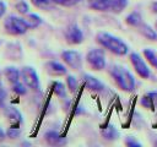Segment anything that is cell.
I'll return each instance as SVG.
<instances>
[{
	"mask_svg": "<svg viewBox=\"0 0 157 147\" xmlns=\"http://www.w3.org/2000/svg\"><path fill=\"white\" fill-rule=\"evenodd\" d=\"M44 137H45V140H47V142H48L49 145L58 146V145L65 143V138L61 137L56 131H48V132H45Z\"/></svg>",
	"mask_w": 157,
	"mask_h": 147,
	"instance_id": "12",
	"label": "cell"
},
{
	"mask_svg": "<svg viewBox=\"0 0 157 147\" xmlns=\"http://www.w3.org/2000/svg\"><path fill=\"white\" fill-rule=\"evenodd\" d=\"M66 83H67V87H69V89L71 92H75L77 89V81H76V78L74 76H70L69 75L66 77Z\"/></svg>",
	"mask_w": 157,
	"mask_h": 147,
	"instance_id": "23",
	"label": "cell"
},
{
	"mask_svg": "<svg viewBox=\"0 0 157 147\" xmlns=\"http://www.w3.org/2000/svg\"><path fill=\"white\" fill-rule=\"evenodd\" d=\"M21 77L25 82V85L29 88H32L33 91H38L40 85H39V78L37 72L33 70V67L31 66H25L21 70Z\"/></svg>",
	"mask_w": 157,
	"mask_h": 147,
	"instance_id": "5",
	"label": "cell"
},
{
	"mask_svg": "<svg viewBox=\"0 0 157 147\" xmlns=\"http://www.w3.org/2000/svg\"><path fill=\"white\" fill-rule=\"evenodd\" d=\"M82 77H83L85 85H86L90 89L96 91V92H101V91L104 89V85H103L98 78H96V77H93V76H91V75H88V74H85Z\"/></svg>",
	"mask_w": 157,
	"mask_h": 147,
	"instance_id": "9",
	"label": "cell"
},
{
	"mask_svg": "<svg viewBox=\"0 0 157 147\" xmlns=\"http://www.w3.org/2000/svg\"><path fill=\"white\" fill-rule=\"evenodd\" d=\"M156 29H157V21H156Z\"/></svg>",
	"mask_w": 157,
	"mask_h": 147,
	"instance_id": "35",
	"label": "cell"
},
{
	"mask_svg": "<svg viewBox=\"0 0 157 147\" xmlns=\"http://www.w3.org/2000/svg\"><path fill=\"white\" fill-rule=\"evenodd\" d=\"M97 40L98 43L104 47L105 49H108L109 51L117 54V55H125L128 54V45L118 37L110 34V33H107V32H99L97 34Z\"/></svg>",
	"mask_w": 157,
	"mask_h": 147,
	"instance_id": "2",
	"label": "cell"
},
{
	"mask_svg": "<svg viewBox=\"0 0 157 147\" xmlns=\"http://www.w3.org/2000/svg\"><path fill=\"white\" fill-rule=\"evenodd\" d=\"M125 143H126L128 146H131V147H134V146L140 147V146H141V143H140V142H137V141H135V140H134V137H128V138L125 140Z\"/></svg>",
	"mask_w": 157,
	"mask_h": 147,
	"instance_id": "29",
	"label": "cell"
},
{
	"mask_svg": "<svg viewBox=\"0 0 157 147\" xmlns=\"http://www.w3.org/2000/svg\"><path fill=\"white\" fill-rule=\"evenodd\" d=\"M5 98H6V92L0 87V102H2Z\"/></svg>",
	"mask_w": 157,
	"mask_h": 147,
	"instance_id": "31",
	"label": "cell"
},
{
	"mask_svg": "<svg viewBox=\"0 0 157 147\" xmlns=\"http://www.w3.org/2000/svg\"><path fill=\"white\" fill-rule=\"evenodd\" d=\"M63 60L74 70H80L82 66V59L81 54L75 50H65L61 53Z\"/></svg>",
	"mask_w": 157,
	"mask_h": 147,
	"instance_id": "7",
	"label": "cell"
},
{
	"mask_svg": "<svg viewBox=\"0 0 157 147\" xmlns=\"http://www.w3.org/2000/svg\"><path fill=\"white\" fill-rule=\"evenodd\" d=\"M32 2L38 7H45L49 5L50 0H32Z\"/></svg>",
	"mask_w": 157,
	"mask_h": 147,
	"instance_id": "27",
	"label": "cell"
},
{
	"mask_svg": "<svg viewBox=\"0 0 157 147\" xmlns=\"http://www.w3.org/2000/svg\"><path fill=\"white\" fill-rule=\"evenodd\" d=\"M130 61L135 69V71L139 74V76H141L142 78H148L150 77V69L147 67L146 62L144 61V59L137 54V53H131L130 54Z\"/></svg>",
	"mask_w": 157,
	"mask_h": 147,
	"instance_id": "6",
	"label": "cell"
},
{
	"mask_svg": "<svg viewBox=\"0 0 157 147\" xmlns=\"http://www.w3.org/2000/svg\"><path fill=\"white\" fill-rule=\"evenodd\" d=\"M47 69H48V72L52 74V75H55V76H59V75H65L66 74V67L58 62V61H49L47 64Z\"/></svg>",
	"mask_w": 157,
	"mask_h": 147,
	"instance_id": "11",
	"label": "cell"
},
{
	"mask_svg": "<svg viewBox=\"0 0 157 147\" xmlns=\"http://www.w3.org/2000/svg\"><path fill=\"white\" fill-rule=\"evenodd\" d=\"M141 20H142V18H141V15H140L139 12H136V11L129 13V15L126 16V18H125L126 23H128L129 26H132V27H139V26L141 24Z\"/></svg>",
	"mask_w": 157,
	"mask_h": 147,
	"instance_id": "17",
	"label": "cell"
},
{
	"mask_svg": "<svg viewBox=\"0 0 157 147\" xmlns=\"http://www.w3.org/2000/svg\"><path fill=\"white\" fill-rule=\"evenodd\" d=\"M141 103L146 108L152 109L155 105H157V92H150V93H147L145 97H142Z\"/></svg>",
	"mask_w": 157,
	"mask_h": 147,
	"instance_id": "15",
	"label": "cell"
},
{
	"mask_svg": "<svg viewBox=\"0 0 157 147\" xmlns=\"http://www.w3.org/2000/svg\"><path fill=\"white\" fill-rule=\"evenodd\" d=\"M4 113H5V115H6L9 119H12V120H15V121H22V115H21V113H20L16 108H13V107H5V108H4Z\"/></svg>",
	"mask_w": 157,
	"mask_h": 147,
	"instance_id": "16",
	"label": "cell"
},
{
	"mask_svg": "<svg viewBox=\"0 0 157 147\" xmlns=\"http://www.w3.org/2000/svg\"><path fill=\"white\" fill-rule=\"evenodd\" d=\"M25 20H26L29 28H36L42 23V18L38 15H34V13H29Z\"/></svg>",
	"mask_w": 157,
	"mask_h": 147,
	"instance_id": "21",
	"label": "cell"
},
{
	"mask_svg": "<svg viewBox=\"0 0 157 147\" xmlns=\"http://www.w3.org/2000/svg\"><path fill=\"white\" fill-rule=\"evenodd\" d=\"M155 145H156V146H157V140H156V142H155Z\"/></svg>",
	"mask_w": 157,
	"mask_h": 147,
	"instance_id": "34",
	"label": "cell"
},
{
	"mask_svg": "<svg viewBox=\"0 0 157 147\" xmlns=\"http://www.w3.org/2000/svg\"><path fill=\"white\" fill-rule=\"evenodd\" d=\"M144 55H145V58L147 59V61H148L153 67L157 69V54H156V51H153V50L150 49V48H146V49H144Z\"/></svg>",
	"mask_w": 157,
	"mask_h": 147,
	"instance_id": "20",
	"label": "cell"
},
{
	"mask_svg": "<svg viewBox=\"0 0 157 147\" xmlns=\"http://www.w3.org/2000/svg\"><path fill=\"white\" fill-rule=\"evenodd\" d=\"M20 134H21V131H20L18 129H9V130H7V135H9V137H11V138L18 137Z\"/></svg>",
	"mask_w": 157,
	"mask_h": 147,
	"instance_id": "28",
	"label": "cell"
},
{
	"mask_svg": "<svg viewBox=\"0 0 157 147\" xmlns=\"http://www.w3.org/2000/svg\"><path fill=\"white\" fill-rule=\"evenodd\" d=\"M152 10H153V12H156V13H157V1L152 4Z\"/></svg>",
	"mask_w": 157,
	"mask_h": 147,
	"instance_id": "32",
	"label": "cell"
},
{
	"mask_svg": "<svg viewBox=\"0 0 157 147\" xmlns=\"http://www.w3.org/2000/svg\"><path fill=\"white\" fill-rule=\"evenodd\" d=\"M86 59L94 70H103L105 67V55L102 49H91Z\"/></svg>",
	"mask_w": 157,
	"mask_h": 147,
	"instance_id": "4",
	"label": "cell"
},
{
	"mask_svg": "<svg viewBox=\"0 0 157 147\" xmlns=\"http://www.w3.org/2000/svg\"><path fill=\"white\" fill-rule=\"evenodd\" d=\"M65 37L71 44H80L83 40V33L76 24H71L65 31Z\"/></svg>",
	"mask_w": 157,
	"mask_h": 147,
	"instance_id": "8",
	"label": "cell"
},
{
	"mask_svg": "<svg viewBox=\"0 0 157 147\" xmlns=\"http://www.w3.org/2000/svg\"><path fill=\"white\" fill-rule=\"evenodd\" d=\"M53 89L55 92V94H58L59 97H66V89H65V86L61 83V82H54L53 83Z\"/></svg>",
	"mask_w": 157,
	"mask_h": 147,
	"instance_id": "22",
	"label": "cell"
},
{
	"mask_svg": "<svg viewBox=\"0 0 157 147\" xmlns=\"http://www.w3.org/2000/svg\"><path fill=\"white\" fill-rule=\"evenodd\" d=\"M109 74L112 75V77L117 82V85L123 91H126V92L134 91L135 78L126 67H124L121 65H112V67L109 69Z\"/></svg>",
	"mask_w": 157,
	"mask_h": 147,
	"instance_id": "1",
	"label": "cell"
},
{
	"mask_svg": "<svg viewBox=\"0 0 157 147\" xmlns=\"http://www.w3.org/2000/svg\"><path fill=\"white\" fill-rule=\"evenodd\" d=\"M139 28H140L141 34H142L145 38H147V39H150V40H157V32H156L150 24L141 23V24L139 26Z\"/></svg>",
	"mask_w": 157,
	"mask_h": 147,
	"instance_id": "13",
	"label": "cell"
},
{
	"mask_svg": "<svg viewBox=\"0 0 157 147\" xmlns=\"http://www.w3.org/2000/svg\"><path fill=\"white\" fill-rule=\"evenodd\" d=\"M102 136L107 140H115L119 136V132L117 131V129L112 125H108L107 127H104L102 130Z\"/></svg>",
	"mask_w": 157,
	"mask_h": 147,
	"instance_id": "18",
	"label": "cell"
},
{
	"mask_svg": "<svg viewBox=\"0 0 157 147\" xmlns=\"http://www.w3.org/2000/svg\"><path fill=\"white\" fill-rule=\"evenodd\" d=\"M4 26H5V29H6L9 33L15 34V36L23 34V33H26V31L29 28L25 18L17 17V16H15V15H11V16L6 17V20L4 21Z\"/></svg>",
	"mask_w": 157,
	"mask_h": 147,
	"instance_id": "3",
	"label": "cell"
},
{
	"mask_svg": "<svg viewBox=\"0 0 157 147\" xmlns=\"http://www.w3.org/2000/svg\"><path fill=\"white\" fill-rule=\"evenodd\" d=\"M4 138H5V132H4V131L0 129V141H2Z\"/></svg>",
	"mask_w": 157,
	"mask_h": 147,
	"instance_id": "33",
	"label": "cell"
},
{
	"mask_svg": "<svg viewBox=\"0 0 157 147\" xmlns=\"http://www.w3.org/2000/svg\"><path fill=\"white\" fill-rule=\"evenodd\" d=\"M4 72H5V76H6V78L9 80V82H10V83H16V82H18V81H20L21 72H20L16 67H13V66L6 67Z\"/></svg>",
	"mask_w": 157,
	"mask_h": 147,
	"instance_id": "14",
	"label": "cell"
},
{
	"mask_svg": "<svg viewBox=\"0 0 157 147\" xmlns=\"http://www.w3.org/2000/svg\"><path fill=\"white\" fill-rule=\"evenodd\" d=\"M88 6L97 11H110V0H87Z\"/></svg>",
	"mask_w": 157,
	"mask_h": 147,
	"instance_id": "10",
	"label": "cell"
},
{
	"mask_svg": "<svg viewBox=\"0 0 157 147\" xmlns=\"http://www.w3.org/2000/svg\"><path fill=\"white\" fill-rule=\"evenodd\" d=\"M53 1L61 6H74V5L78 4L81 0H53Z\"/></svg>",
	"mask_w": 157,
	"mask_h": 147,
	"instance_id": "26",
	"label": "cell"
},
{
	"mask_svg": "<svg viewBox=\"0 0 157 147\" xmlns=\"http://www.w3.org/2000/svg\"><path fill=\"white\" fill-rule=\"evenodd\" d=\"M5 11H6V6H5V4L2 1H0V17L5 13Z\"/></svg>",
	"mask_w": 157,
	"mask_h": 147,
	"instance_id": "30",
	"label": "cell"
},
{
	"mask_svg": "<svg viewBox=\"0 0 157 147\" xmlns=\"http://www.w3.org/2000/svg\"><path fill=\"white\" fill-rule=\"evenodd\" d=\"M128 6V0H110V11L113 12H121Z\"/></svg>",
	"mask_w": 157,
	"mask_h": 147,
	"instance_id": "19",
	"label": "cell"
},
{
	"mask_svg": "<svg viewBox=\"0 0 157 147\" xmlns=\"http://www.w3.org/2000/svg\"><path fill=\"white\" fill-rule=\"evenodd\" d=\"M16 9H17V11H18L20 13H22V15L28 13V5H27L25 1L17 2V4H16Z\"/></svg>",
	"mask_w": 157,
	"mask_h": 147,
	"instance_id": "25",
	"label": "cell"
},
{
	"mask_svg": "<svg viewBox=\"0 0 157 147\" xmlns=\"http://www.w3.org/2000/svg\"><path fill=\"white\" fill-rule=\"evenodd\" d=\"M12 89H13V92L17 93V94H25V93H26V87H25V85L21 83L20 81L16 82V83H12Z\"/></svg>",
	"mask_w": 157,
	"mask_h": 147,
	"instance_id": "24",
	"label": "cell"
}]
</instances>
